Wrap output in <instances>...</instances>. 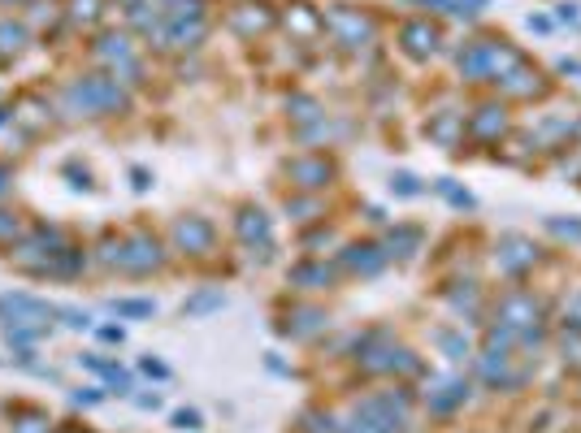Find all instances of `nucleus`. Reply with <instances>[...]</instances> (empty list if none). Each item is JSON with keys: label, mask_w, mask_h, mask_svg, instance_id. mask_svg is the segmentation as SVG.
Wrapping results in <instances>:
<instances>
[{"label": "nucleus", "mask_w": 581, "mask_h": 433, "mask_svg": "<svg viewBox=\"0 0 581 433\" xmlns=\"http://www.w3.org/2000/svg\"><path fill=\"white\" fill-rule=\"evenodd\" d=\"M560 18H564V22H577V5H560Z\"/></svg>", "instance_id": "f257e3e1"}, {"label": "nucleus", "mask_w": 581, "mask_h": 433, "mask_svg": "<svg viewBox=\"0 0 581 433\" xmlns=\"http://www.w3.org/2000/svg\"><path fill=\"white\" fill-rule=\"evenodd\" d=\"M195 420H200L195 412H182V416H178V424H182V429H195Z\"/></svg>", "instance_id": "f03ea898"}, {"label": "nucleus", "mask_w": 581, "mask_h": 433, "mask_svg": "<svg viewBox=\"0 0 581 433\" xmlns=\"http://www.w3.org/2000/svg\"><path fill=\"white\" fill-rule=\"evenodd\" d=\"M473 5H478V9H482V5H486V0H473Z\"/></svg>", "instance_id": "7ed1b4c3"}]
</instances>
